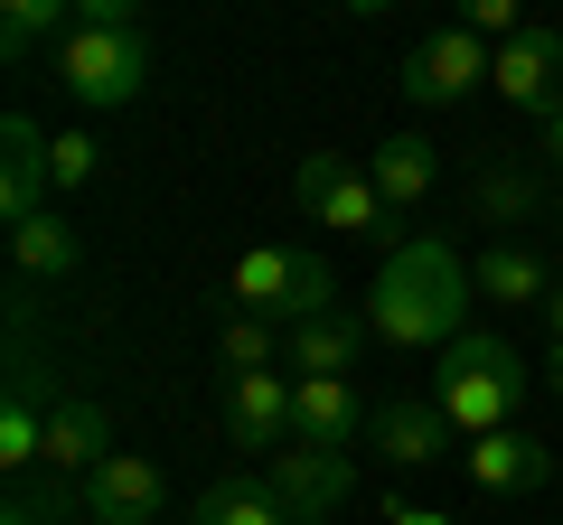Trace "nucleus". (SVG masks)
Segmentation results:
<instances>
[{
  "instance_id": "nucleus-7",
  "label": "nucleus",
  "mask_w": 563,
  "mask_h": 525,
  "mask_svg": "<svg viewBox=\"0 0 563 525\" xmlns=\"http://www.w3.org/2000/svg\"><path fill=\"white\" fill-rule=\"evenodd\" d=\"M103 460H113V413H103L95 394H57V404H47L38 469H47V479H66V488H85Z\"/></svg>"
},
{
  "instance_id": "nucleus-15",
  "label": "nucleus",
  "mask_w": 563,
  "mask_h": 525,
  "mask_svg": "<svg viewBox=\"0 0 563 525\" xmlns=\"http://www.w3.org/2000/svg\"><path fill=\"white\" fill-rule=\"evenodd\" d=\"M470 282H479V301H507V310H544V301H554V262H544L536 244L498 235L479 262H470Z\"/></svg>"
},
{
  "instance_id": "nucleus-19",
  "label": "nucleus",
  "mask_w": 563,
  "mask_h": 525,
  "mask_svg": "<svg viewBox=\"0 0 563 525\" xmlns=\"http://www.w3.org/2000/svg\"><path fill=\"white\" fill-rule=\"evenodd\" d=\"M10 254H20V272H29V282H66V272L85 262V244H76V225H66L57 206H47V216L10 225Z\"/></svg>"
},
{
  "instance_id": "nucleus-22",
  "label": "nucleus",
  "mask_w": 563,
  "mask_h": 525,
  "mask_svg": "<svg viewBox=\"0 0 563 525\" xmlns=\"http://www.w3.org/2000/svg\"><path fill=\"white\" fill-rule=\"evenodd\" d=\"M217 357H225V376H263V366H282V328L235 310V320L217 328Z\"/></svg>"
},
{
  "instance_id": "nucleus-23",
  "label": "nucleus",
  "mask_w": 563,
  "mask_h": 525,
  "mask_svg": "<svg viewBox=\"0 0 563 525\" xmlns=\"http://www.w3.org/2000/svg\"><path fill=\"white\" fill-rule=\"evenodd\" d=\"M95 179H103V142L95 132H57V142H47V188L76 198V188H95Z\"/></svg>"
},
{
  "instance_id": "nucleus-28",
  "label": "nucleus",
  "mask_w": 563,
  "mask_h": 525,
  "mask_svg": "<svg viewBox=\"0 0 563 525\" xmlns=\"http://www.w3.org/2000/svg\"><path fill=\"white\" fill-rule=\"evenodd\" d=\"M544 160H554V169H563V113H554V122H544Z\"/></svg>"
},
{
  "instance_id": "nucleus-16",
  "label": "nucleus",
  "mask_w": 563,
  "mask_h": 525,
  "mask_svg": "<svg viewBox=\"0 0 563 525\" xmlns=\"http://www.w3.org/2000/svg\"><path fill=\"white\" fill-rule=\"evenodd\" d=\"M366 179L385 188V206H395V216H413V206H432L442 160H432V142H422V132H385V142L366 150Z\"/></svg>"
},
{
  "instance_id": "nucleus-8",
  "label": "nucleus",
  "mask_w": 563,
  "mask_h": 525,
  "mask_svg": "<svg viewBox=\"0 0 563 525\" xmlns=\"http://www.w3.org/2000/svg\"><path fill=\"white\" fill-rule=\"evenodd\" d=\"M225 442L273 460L291 450V366H263V376H225Z\"/></svg>"
},
{
  "instance_id": "nucleus-13",
  "label": "nucleus",
  "mask_w": 563,
  "mask_h": 525,
  "mask_svg": "<svg viewBox=\"0 0 563 525\" xmlns=\"http://www.w3.org/2000/svg\"><path fill=\"white\" fill-rule=\"evenodd\" d=\"M461 460H470V479H479L488 498H536V488L554 479V450H544L536 432H488V442H470Z\"/></svg>"
},
{
  "instance_id": "nucleus-5",
  "label": "nucleus",
  "mask_w": 563,
  "mask_h": 525,
  "mask_svg": "<svg viewBox=\"0 0 563 525\" xmlns=\"http://www.w3.org/2000/svg\"><path fill=\"white\" fill-rule=\"evenodd\" d=\"M291 198H301L310 225H329V235H357V244H395V206H385V188L366 179L357 160H339V150H310L301 169H291Z\"/></svg>"
},
{
  "instance_id": "nucleus-29",
  "label": "nucleus",
  "mask_w": 563,
  "mask_h": 525,
  "mask_svg": "<svg viewBox=\"0 0 563 525\" xmlns=\"http://www.w3.org/2000/svg\"><path fill=\"white\" fill-rule=\"evenodd\" d=\"M544 328H554V347H563V282H554V301H544Z\"/></svg>"
},
{
  "instance_id": "nucleus-20",
  "label": "nucleus",
  "mask_w": 563,
  "mask_h": 525,
  "mask_svg": "<svg viewBox=\"0 0 563 525\" xmlns=\"http://www.w3.org/2000/svg\"><path fill=\"white\" fill-rule=\"evenodd\" d=\"M188 525H291V516H282V498L263 488V469H244V479H207V498H198Z\"/></svg>"
},
{
  "instance_id": "nucleus-3",
  "label": "nucleus",
  "mask_w": 563,
  "mask_h": 525,
  "mask_svg": "<svg viewBox=\"0 0 563 525\" xmlns=\"http://www.w3.org/2000/svg\"><path fill=\"white\" fill-rule=\"evenodd\" d=\"M526 357L507 338H451L442 366H432V404H442L451 432H470V442H488V432H517V404H526Z\"/></svg>"
},
{
  "instance_id": "nucleus-27",
  "label": "nucleus",
  "mask_w": 563,
  "mask_h": 525,
  "mask_svg": "<svg viewBox=\"0 0 563 525\" xmlns=\"http://www.w3.org/2000/svg\"><path fill=\"white\" fill-rule=\"evenodd\" d=\"M385 525H451L442 506H422V498H385Z\"/></svg>"
},
{
  "instance_id": "nucleus-24",
  "label": "nucleus",
  "mask_w": 563,
  "mask_h": 525,
  "mask_svg": "<svg viewBox=\"0 0 563 525\" xmlns=\"http://www.w3.org/2000/svg\"><path fill=\"white\" fill-rule=\"evenodd\" d=\"M526 206H536V179H526V169H479V216L498 225V235L526 216Z\"/></svg>"
},
{
  "instance_id": "nucleus-9",
  "label": "nucleus",
  "mask_w": 563,
  "mask_h": 525,
  "mask_svg": "<svg viewBox=\"0 0 563 525\" xmlns=\"http://www.w3.org/2000/svg\"><path fill=\"white\" fill-rule=\"evenodd\" d=\"M488 57H498V47L470 38V29H432V38L404 57V94L413 103H461V94L488 85Z\"/></svg>"
},
{
  "instance_id": "nucleus-4",
  "label": "nucleus",
  "mask_w": 563,
  "mask_h": 525,
  "mask_svg": "<svg viewBox=\"0 0 563 525\" xmlns=\"http://www.w3.org/2000/svg\"><path fill=\"white\" fill-rule=\"evenodd\" d=\"M225 301H235L244 320L310 328V320H329L339 282H329V262L301 254V244H254V254H235V272H225Z\"/></svg>"
},
{
  "instance_id": "nucleus-11",
  "label": "nucleus",
  "mask_w": 563,
  "mask_h": 525,
  "mask_svg": "<svg viewBox=\"0 0 563 525\" xmlns=\"http://www.w3.org/2000/svg\"><path fill=\"white\" fill-rule=\"evenodd\" d=\"M366 442H376L385 469H432V460L451 450V423H442V404H432V394H395V404L366 423Z\"/></svg>"
},
{
  "instance_id": "nucleus-10",
  "label": "nucleus",
  "mask_w": 563,
  "mask_h": 525,
  "mask_svg": "<svg viewBox=\"0 0 563 525\" xmlns=\"http://www.w3.org/2000/svg\"><path fill=\"white\" fill-rule=\"evenodd\" d=\"M488 85H498L517 113H563V29H526V38H507L498 57H488Z\"/></svg>"
},
{
  "instance_id": "nucleus-30",
  "label": "nucleus",
  "mask_w": 563,
  "mask_h": 525,
  "mask_svg": "<svg viewBox=\"0 0 563 525\" xmlns=\"http://www.w3.org/2000/svg\"><path fill=\"white\" fill-rule=\"evenodd\" d=\"M544 384H554V404H563V347H554V376H544Z\"/></svg>"
},
{
  "instance_id": "nucleus-21",
  "label": "nucleus",
  "mask_w": 563,
  "mask_h": 525,
  "mask_svg": "<svg viewBox=\"0 0 563 525\" xmlns=\"http://www.w3.org/2000/svg\"><path fill=\"white\" fill-rule=\"evenodd\" d=\"M66 29H76L66 0H0V57H10V66H29L47 38H66Z\"/></svg>"
},
{
  "instance_id": "nucleus-26",
  "label": "nucleus",
  "mask_w": 563,
  "mask_h": 525,
  "mask_svg": "<svg viewBox=\"0 0 563 525\" xmlns=\"http://www.w3.org/2000/svg\"><path fill=\"white\" fill-rule=\"evenodd\" d=\"M470 38H488V47H507V38H526V10H517V0H470Z\"/></svg>"
},
{
  "instance_id": "nucleus-14",
  "label": "nucleus",
  "mask_w": 563,
  "mask_h": 525,
  "mask_svg": "<svg viewBox=\"0 0 563 525\" xmlns=\"http://www.w3.org/2000/svg\"><path fill=\"white\" fill-rule=\"evenodd\" d=\"M0 150H10V160H0V216L10 225L47 216V132L29 113H10L0 122Z\"/></svg>"
},
{
  "instance_id": "nucleus-1",
  "label": "nucleus",
  "mask_w": 563,
  "mask_h": 525,
  "mask_svg": "<svg viewBox=\"0 0 563 525\" xmlns=\"http://www.w3.org/2000/svg\"><path fill=\"white\" fill-rule=\"evenodd\" d=\"M470 301H479L470 262L442 235H413L385 254L376 291H366V328L385 347H451V338H470Z\"/></svg>"
},
{
  "instance_id": "nucleus-17",
  "label": "nucleus",
  "mask_w": 563,
  "mask_h": 525,
  "mask_svg": "<svg viewBox=\"0 0 563 525\" xmlns=\"http://www.w3.org/2000/svg\"><path fill=\"white\" fill-rule=\"evenodd\" d=\"M291 442H310V450L357 442V394H347V376H291Z\"/></svg>"
},
{
  "instance_id": "nucleus-6",
  "label": "nucleus",
  "mask_w": 563,
  "mask_h": 525,
  "mask_svg": "<svg viewBox=\"0 0 563 525\" xmlns=\"http://www.w3.org/2000/svg\"><path fill=\"white\" fill-rule=\"evenodd\" d=\"M263 488L282 498V516H291V525H329L347 498H357V460H347V450L291 442V450H273V460H263Z\"/></svg>"
},
{
  "instance_id": "nucleus-12",
  "label": "nucleus",
  "mask_w": 563,
  "mask_h": 525,
  "mask_svg": "<svg viewBox=\"0 0 563 525\" xmlns=\"http://www.w3.org/2000/svg\"><path fill=\"white\" fill-rule=\"evenodd\" d=\"M85 516L151 525V516H161V460H151V450H113V460L85 479Z\"/></svg>"
},
{
  "instance_id": "nucleus-18",
  "label": "nucleus",
  "mask_w": 563,
  "mask_h": 525,
  "mask_svg": "<svg viewBox=\"0 0 563 525\" xmlns=\"http://www.w3.org/2000/svg\"><path fill=\"white\" fill-rule=\"evenodd\" d=\"M357 338H376V328L347 320V310H329V320H310V328H282V366H291V376H347V366H357Z\"/></svg>"
},
{
  "instance_id": "nucleus-2",
  "label": "nucleus",
  "mask_w": 563,
  "mask_h": 525,
  "mask_svg": "<svg viewBox=\"0 0 563 525\" xmlns=\"http://www.w3.org/2000/svg\"><path fill=\"white\" fill-rule=\"evenodd\" d=\"M57 85L95 113H113L151 85V47H141V20L122 0H76V29L57 38Z\"/></svg>"
},
{
  "instance_id": "nucleus-25",
  "label": "nucleus",
  "mask_w": 563,
  "mask_h": 525,
  "mask_svg": "<svg viewBox=\"0 0 563 525\" xmlns=\"http://www.w3.org/2000/svg\"><path fill=\"white\" fill-rule=\"evenodd\" d=\"M66 506H85V488H66V479H20L10 488V525H57Z\"/></svg>"
}]
</instances>
